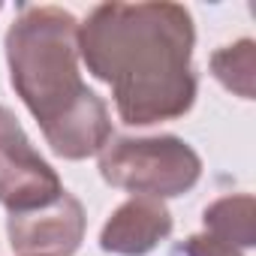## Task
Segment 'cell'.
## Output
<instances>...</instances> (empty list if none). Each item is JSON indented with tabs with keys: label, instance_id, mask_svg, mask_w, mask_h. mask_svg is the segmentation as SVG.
<instances>
[{
	"label": "cell",
	"instance_id": "cell-1",
	"mask_svg": "<svg viewBox=\"0 0 256 256\" xmlns=\"http://www.w3.org/2000/svg\"><path fill=\"white\" fill-rule=\"evenodd\" d=\"M196 28L181 4H100L78 24V58L112 88L118 118L151 126L184 118L199 94Z\"/></svg>",
	"mask_w": 256,
	"mask_h": 256
},
{
	"label": "cell",
	"instance_id": "cell-2",
	"mask_svg": "<svg viewBox=\"0 0 256 256\" xmlns=\"http://www.w3.org/2000/svg\"><path fill=\"white\" fill-rule=\"evenodd\" d=\"M4 48L10 82L36 118L48 148L64 160L100 154L112 139V114L82 82L76 16L64 6L18 4Z\"/></svg>",
	"mask_w": 256,
	"mask_h": 256
},
{
	"label": "cell",
	"instance_id": "cell-3",
	"mask_svg": "<svg viewBox=\"0 0 256 256\" xmlns=\"http://www.w3.org/2000/svg\"><path fill=\"white\" fill-rule=\"evenodd\" d=\"M100 175L126 193L172 199L199 184L202 157L178 136H112L100 151Z\"/></svg>",
	"mask_w": 256,
	"mask_h": 256
},
{
	"label": "cell",
	"instance_id": "cell-4",
	"mask_svg": "<svg viewBox=\"0 0 256 256\" xmlns=\"http://www.w3.org/2000/svg\"><path fill=\"white\" fill-rule=\"evenodd\" d=\"M64 196L58 172L30 145L18 118L0 106V205L10 214L46 208Z\"/></svg>",
	"mask_w": 256,
	"mask_h": 256
},
{
	"label": "cell",
	"instance_id": "cell-5",
	"mask_svg": "<svg viewBox=\"0 0 256 256\" xmlns=\"http://www.w3.org/2000/svg\"><path fill=\"white\" fill-rule=\"evenodd\" d=\"M6 235L22 256H72L84 238V208L64 190V196L46 208L10 214Z\"/></svg>",
	"mask_w": 256,
	"mask_h": 256
},
{
	"label": "cell",
	"instance_id": "cell-6",
	"mask_svg": "<svg viewBox=\"0 0 256 256\" xmlns=\"http://www.w3.org/2000/svg\"><path fill=\"white\" fill-rule=\"evenodd\" d=\"M172 235V214L163 199L133 196L112 211L100 232V247L114 256H145Z\"/></svg>",
	"mask_w": 256,
	"mask_h": 256
},
{
	"label": "cell",
	"instance_id": "cell-7",
	"mask_svg": "<svg viewBox=\"0 0 256 256\" xmlns=\"http://www.w3.org/2000/svg\"><path fill=\"white\" fill-rule=\"evenodd\" d=\"M202 223L208 235L235 250L256 244V202L250 193H235L211 202L202 214Z\"/></svg>",
	"mask_w": 256,
	"mask_h": 256
},
{
	"label": "cell",
	"instance_id": "cell-8",
	"mask_svg": "<svg viewBox=\"0 0 256 256\" xmlns=\"http://www.w3.org/2000/svg\"><path fill=\"white\" fill-rule=\"evenodd\" d=\"M211 72L214 78L238 94L241 100H253V76H256V42L238 40L235 46H223L211 54Z\"/></svg>",
	"mask_w": 256,
	"mask_h": 256
},
{
	"label": "cell",
	"instance_id": "cell-9",
	"mask_svg": "<svg viewBox=\"0 0 256 256\" xmlns=\"http://www.w3.org/2000/svg\"><path fill=\"white\" fill-rule=\"evenodd\" d=\"M172 256H241V250L217 241L208 232H199V235H190V238L178 241L172 247Z\"/></svg>",
	"mask_w": 256,
	"mask_h": 256
}]
</instances>
